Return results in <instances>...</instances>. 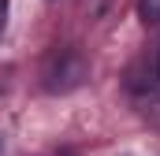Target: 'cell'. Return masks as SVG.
<instances>
[{"mask_svg":"<svg viewBox=\"0 0 160 156\" xmlns=\"http://www.w3.org/2000/svg\"><path fill=\"white\" fill-rule=\"evenodd\" d=\"M0 26H4V19H0Z\"/></svg>","mask_w":160,"mask_h":156,"instance_id":"277c9868","label":"cell"},{"mask_svg":"<svg viewBox=\"0 0 160 156\" xmlns=\"http://www.w3.org/2000/svg\"><path fill=\"white\" fill-rule=\"evenodd\" d=\"M4 11H8V0H0V15H4Z\"/></svg>","mask_w":160,"mask_h":156,"instance_id":"3957f363","label":"cell"},{"mask_svg":"<svg viewBox=\"0 0 160 156\" xmlns=\"http://www.w3.org/2000/svg\"><path fill=\"white\" fill-rule=\"evenodd\" d=\"M138 15H142L145 22H157L160 19V0H142V4H138Z\"/></svg>","mask_w":160,"mask_h":156,"instance_id":"6da1fadb","label":"cell"},{"mask_svg":"<svg viewBox=\"0 0 160 156\" xmlns=\"http://www.w3.org/2000/svg\"><path fill=\"white\" fill-rule=\"evenodd\" d=\"M153 82L160 85V45H157V56H153Z\"/></svg>","mask_w":160,"mask_h":156,"instance_id":"7a4b0ae2","label":"cell"}]
</instances>
